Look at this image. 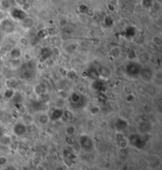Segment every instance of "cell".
Returning <instances> with one entry per match:
<instances>
[{
    "instance_id": "obj_1",
    "label": "cell",
    "mask_w": 162,
    "mask_h": 170,
    "mask_svg": "<svg viewBox=\"0 0 162 170\" xmlns=\"http://www.w3.org/2000/svg\"><path fill=\"white\" fill-rule=\"evenodd\" d=\"M0 28L4 33H12L15 30V25L11 19L3 18L0 21Z\"/></svg>"
},
{
    "instance_id": "obj_6",
    "label": "cell",
    "mask_w": 162,
    "mask_h": 170,
    "mask_svg": "<svg viewBox=\"0 0 162 170\" xmlns=\"http://www.w3.org/2000/svg\"><path fill=\"white\" fill-rule=\"evenodd\" d=\"M154 4L153 0H142V5L145 9H150L152 8Z\"/></svg>"
},
{
    "instance_id": "obj_4",
    "label": "cell",
    "mask_w": 162,
    "mask_h": 170,
    "mask_svg": "<svg viewBox=\"0 0 162 170\" xmlns=\"http://www.w3.org/2000/svg\"><path fill=\"white\" fill-rule=\"evenodd\" d=\"M26 132V126L22 123H18L14 127V133L18 136H22Z\"/></svg>"
},
{
    "instance_id": "obj_9",
    "label": "cell",
    "mask_w": 162,
    "mask_h": 170,
    "mask_svg": "<svg viewBox=\"0 0 162 170\" xmlns=\"http://www.w3.org/2000/svg\"><path fill=\"white\" fill-rule=\"evenodd\" d=\"M153 43L155 46H157V47H161L162 45V40L161 37L160 36H154L153 37Z\"/></svg>"
},
{
    "instance_id": "obj_11",
    "label": "cell",
    "mask_w": 162,
    "mask_h": 170,
    "mask_svg": "<svg viewBox=\"0 0 162 170\" xmlns=\"http://www.w3.org/2000/svg\"><path fill=\"white\" fill-rule=\"evenodd\" d=\"M1 5L5 9H10V8H11V3H10V0H3L2 3H1Z\"/></svg>"
},
{
    "instance_id": "obj_12",
    "label": "cell",
    "mask_w": 162,
    "mask_h": 170,
    "mask_svg": "<svg viewBox=\"0 0 162 170\" xmlns=\"http://www.w3.org/2000/svg\"><path fill=\"white\" fill-rule=\"evenodd\" d=\"M7 161V159L5 157H0V165H3Z\"/></svg>"
},
{
    "instance_id": "obj_10",
    "label": "cell",
    "mask_w": 162,
    "mask_h": 170,
    "mask_svg": "<svg viewBox=\"0 0 162 170\" xmlns=\"http://www.w3.org/2000/svg\"><path fill=\"white\" fill-rule=\"evenodd\" d=\"M48 121H49V116L45 115V114L41 115V116H40V118H39V122H40V123H41V124H47V123Z\"/></svg>"
},
{
    "instance_id": "obj_7",
    "label": "cell",
    "mask_w": 162,
    "mask_h": 170,
    "mask_svg": "<svg viewBox=\"0 0 162 170\" xmlns=\"http://www.w3.org/2000/svg\"><path fill=\"white\" fill-rule=\"evenodd\" d=\"M121 54V50L119 47H114L111 48V55H112L114 58H117Z\"/></svg>"
},
{
    "instance_id": "obj_3",
    "label": "cell",
    "mask_w": 162,
    "mask_h": 170,
    "mask_svg": "<svg viewBox=\"0 0 162 170\" xmlns=\"http://www.w3.org/2000/svg\"><path fill=\"white\" fill-rule=\"evenodd\" d=\"M139 75H141L143 80L146 81V82H149V81H151V79L153 77V72L149 67H142Z\"/></svg>"
},
{
    "instance_id": "obj_2",
    "label": "cell",
    "mask_w": 162,
    "mask_h": 170,
    "mask_svg": "<svg viewBox=\"0 0 162 170\" xmlns=\"http://www.w3.org/2000/svg\"><path fill=\"white\" fill-rule=\"evenodd\" d=\"M142 70V67L138 63L136 62H130L127 66V73L131 77H135L139 75Z\"/></svg>"
},
{
    "instance_id": "obj_13",
    "label": "cell",
    "mask_w": 162,
    "mask_h": 170,
    "mask_svg": "<svg viewBox=\"0 0 162 170\" xmlns=\"http://www.w3.org/2000/svg\"><path fill=\"white\" fill-rule=\"evenodd\" d=\"M3 18H4L3 13V11H2V10H0V21H1V20H3Z\"/></svg>"
},
{
    "instance_id": "obj_5",
    "label": "cell",
    "mask_w": 162,
    "mask_h": 170,
    "mask_svg": "<svg viewBox=\"0 0 162 170\" xmlns=\"http://www.w3.org/2000/svg\"><path fill=\"white\" fill-rule=\"evenodd\" d=\"M98 73L104 78H108L111 75V71L108 67H101L98 70Z\"/></svg>"
},
{
    "instance_id": "obj_14",
    "label": "cell",
    "mask_w": 162,
    "mask_h": 170,
    "mask_svg": "<svg viewBox=\"0 0 162 170\" xmlns=\"http://www.w3.org/2000/svg\"><path fill=\"white\" fill-rule=\"evenodd\" d=\"M3 128H2V126L0 125V137H2V136H3Z\"/></svg>"
},
{
    "instance_id": "obj_8",
    "label": "cell",
    "mask_w": 162,
    "mask_h": 170,
    "mask_svg": "<svg viewBox=\"0 0 162 170\" xmlns=\"http://www.w3.org/2000/svg\"><path fill=\"white\" fill-rule=\"evenodd\" d=\"M66 133L69 136H72V135H74L76 133V128L73 125L68 126L67 128H66Z\"/></svg>"
},
{
    "instance_id": "obj_15",
    "label": "cell",
    "mask_w": 162,
    "mask_h": 170,
    "mask_svg": "<svg viewBox=\"0 0 162 170\" xmlns=\"http://www.w3.org/2000/svg\"><path fill=\"white\" fill-rule=\"evenodd\" d=\"M1 38H2V36H1V33H0V40H1Z\"/></svg>"
}]
</instances>
